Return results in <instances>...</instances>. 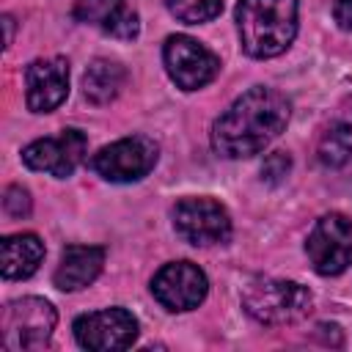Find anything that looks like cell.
I'll return each instance as SVG.
<instances>
[{
    "label": "cell",
    "mask_w": 352,
    "mask_h": 352,
    "mask_svg": "<svg viewBox=\"0 0 352 352\" xmlns=\"http://www.w3.org/2000/svg\"><path fill=\"white\" fill-rule=\"evenodd\" d=\"M124 82H126V69L118 60L96 58L82 74V94L94 104H107L121 94Z\"/></svg>",
    "instance_id": "obj_16"
},
{
    "label": "cell",
    "mask_w": 352,
    "mask_h": 352,
    "mask_svg": "<svg viewBox=\"0 0 352 352\" xmlns=\"http://www.w3.org/2000/svg\"><path fill=\"white\" fill-rule=\"evenodd\" d=\"M292 104L275 91L256 85L212 124V148L226 160H242L264 151L289 124Z\"/></svg>",
    "instance_id": "obj_1"
},
{
    "label": "cell",
    "mask_w": 352,
    "mask_h": 352,
    "mask_svg": "<svg viewBox=\"0 0 352 352\" xmlns=\"http://www.w3.org/2000/svg\"><path fill=\"white\" fill-rule=\"evenodd\" d=\"M333 16L341 30L352 33V0H333Z\"/></svg>",
    "instance_id": "obj_21"
},
{
    "label": "cell",
    "mask_w": 352,
    "mask_h": 352,
    "mask_svg": "<svg viewBox=\"0 0 352 352\" xmlns=\"http://www.w3.org/2000/svg\"><path fill=\"white\" fill-rule=\"evenodd\" d=\"M74 338L82 349L91 352L126 349L138 338V319L126 308H104V311L82 314L74 322Z\"/></svg>",
    "instance_id": "obj_9"
},
{
    "label": "cell",
    "mask_w": 352,
    "mask_h": 352,
    "mask_svg": "<svg viewBox=\"0 0 352 352\" xmlns=\"http://www.w3.org/2000/svg\"><path fill=\"white\" fill-rule=\"evenodd\" d=\"M300 0H239L236 33L250 58H275L289 50L297 36Z\"/></svg>",
    "instance_id": "obj_2"
},
{
    "label": "cell",
    "mask_w": 352,
    "mask_h": 352,
    "mask_svg": "<svg viewBox=\"0 0 352 352\" xmlns=\"http://www.w3.org/2000/svg\"><path fill=\"white\" fill-rule=\"evenodd\" d=\"M305 253L319 275H341L352 264V220L341 212L319 217L308 234Z\"/></svg>",
    "instance_id": "obj_6"
},
{
    "label": "cell",
    "mask_w": 352,
    "mask_h": 352,
    "mask_svg": "<svg viewBox=\"0 0 352 352\" xmlns=\"http://www.w3.org/2000/svg\"><path fill=\"white\" fill-rule=\"evenodd\" d=\"M44 258V242L36 234H11L0 242V261L6 280L30 278Z\"/></svg>",
    "instance_id": "obj_15"
},
{
    "label": "cell",
    "mask_w": 352,
    "mask_h": 352,
    "mask_svg": "<svg viewBox=\"0 0 352 352\" xmlns=\"http://www.w3.org/2000/svg\"><path fill=\"white\" fill-rule=\"evenodd\" d=\"M289 168H292L289 154L275 151V154H270V157L264 160V165H261V179H264V182H270V184H278V182L289 173Z\"/></svg>",
    "instance_id": "obj_20"
},
{
    "label": "cell",
    "mask_w": 352,
    "mask_h": 352,
    "mask_svg": "<svg viewBox=\"0 0 352 352\" xmlns=\"http://www.w3.org/2000/svg\"><path fill=\"white\" fill-rule=\"evenodd\" d=\"M162 60H165V72L168 77L182 88V91H198L204 85H209L217 72H220V60L214 52H209L201 41L190 38V36H170L162 47Z\"/></svg>",
    "instance_id": "obj_8"
},
{
    "label": "cell",
    "mask_w": 352,
    "mask_h": 352,
    "mask_svg": "<svg viewBox=\"0 0 352 352\" xmlns=\"http://www.w3.org/2000/svg\"><path fill=\"white\" fill-rule=\"evenodd\" d=\"M58 314L50 300L44 297H19L3 308L0 330H3V349L22 352V349H44L52 338Z\"/></svg>",
    "instance_id": "obj_4"
},
{
    "label": "cell",
    "mask_w": 352,
    "mask_h": 352,
    "mask_svg": "<svg viewBox=\"0 0 352 352\" xmlns=\"http://www.w3.org/2000/svg\"><path fill=\"white\" fill-rule=\"evenodd\" d=\"M74 16L80 22H91V25L102 28L107 36L124 38V41H129L140 33V19L126 6V0H77Z\"/></svg>",
    "instance_id": "obj_13"
},
{
    "label": "cell",
    "mask_w": 352,
    "mask_h": 352,
    "mask_svg": "<svg viewBox=\"0 0 352 352\" xmlns=\"http://www.w3.org/2000/svg\"><path fill=\"white\" fill-rule=\"evenodd\" d=\"M173 228L190 245H223L231 236V217L214 198H184L173 206Z\"/></svg>",
    "instance_id": "obj_7"
},
{
    "label": "cell",
    "mask_w": 352,
    "mask_h": 352,
    "mask_svg": "<svg viewBox=\"0 0 352 352\" xmlns=\"http://www.w3.org/2000/svg\"><path fill=\"white\" fill-rule=\"evenodd\" d=\"M352 160V124L341 121L333 124L322 140H319V162L327 168H341L344 162Z\"/></svg>",
    "instance_id": "obj_17"
},
{
    "label": "cell",
    "mask_w": 352,
    "mask_h": 352,
    "mask_svg": "<svg viewBox=\"0 0 352 352\" xmlns=\"http://www.w3.org/2000/svg\"><path fill=\"white\" fill-rule=\"evenodd\" d=\"M88 140L80 129H63L55 138H38L22 148V162L30 170L50 173L55 179H66L85 160Z\"/></svg>",
    "instance_id": "obj_11"
},
{
    "label": "cell",
    "mask_w": 352,
    "mask_h": 352,
    "mask_svg": "<svg viewBox=\"0 0 352 352\" xmlns=\"http://www.w3.org/2000/svg\"><path fill=\"white\" fill-rule=\"evenodd\" d=\"M69 96V63L38 58L25 69V99L33 113H52Z\"/></svg>",
    "instance_id": "obj_12"
},
{
    "label": "cell",
    "mask_w": 352,
    "mask_h": 352,
    "mask_svg": "<svg viewBox=\"0 0 352 352\" xmlns=\"http://www.w3.org/2000/svg\"><path fill=\"white\" fill-rule=\"evenodd\" d=\"M157 157H160V146L151 138L132 135V138H121L99 148L91 157V168L104 182L129 184V182H140L143 176H148L151 168L157 165Z\"/></svg>",
    "instance_id": "obj_5"
},
{
    "label": "cell",
    "mask_w": 352,
    "mask_h": 352,
    "mask_svg": "<svg viewBox=\"0 0 352 352\" xmlns=\"http://www.w3.org/2000/svg\"><path fill=\"white\" fill-rule=\"evenodd\" d=\"M168 11L187 25H201L223 11V0H165Z\"/></svg>",
    "instance_id": "obj_18"
},
{
    "label": "cell",
    "mask_w": 352,
    "mask_h": 352,
    "mask_svg": "<svg viewBox=\"0 0 352 352\" xmlns=\"http://www.w3.org/2000/svg\"><path fill=\"white\" fill-rule=\"evenodd\" d=\"M104 264V248L96 245H69L60 253V264L52 275L60 292H80L96 280Z\"/></svg>",
    "instance_id": "obj_14"
},
{
    "label": "cell",
    "mask_w": 352,
    "mask_h": 352,
    "mask_svg": "<svg viewBox=\"0 0 352 352\" xmlns=\"http://www.w3.org/2000/svg\"><path fill=\"white\" fill-rule=\"evenodd\" d=\"M209 280L192 261H170L151 278L154 300L168 311H192L204 302Z\"/></svg>",
    "instance_id": "obj_10"
},
{
    "label": "cell",
    "mask_w": 352,
    "mask_h": 352,
    "mask_svg": "<svg viewBox=\"0 0 352 352\" xmlns=\"http://www.w3.org/2000/svg\"><path fill=\"white\" fill-rule=\"evenodd\" d=\"M3 209L8 217H28L30 214V192L19 184H11L3 195Z\"/></svg>",
    "instance_id": "obj_19"
},
{
    "label": "cell",
    "mask_w": 352,
    "mask_h": 352,
    "mask_svg": "<svg viewBox=\"0 0 352 352\" xmlns=\"http://www.w3.org/2000/svg\"><path fill=\"white\" fill-rule=\"evenodd\" d=\"M242 308L261 324H294L314 308V294L294 280L256 278L242 292Z\"/></svg>",
    "instance_id": "obj_3"
},
{
    "label": "cell",
    "mask_w": 352,
    "mask_h": 352,
    "mask_svg": "<svg viewBox=\"0 0 352 352\" xmlns=\"http://www.w3.org/2000/svg\"><path fill=\"white\" fill-rule=\"evenodd\" d=\"M3 25H6V47H8L11 38H14V19L11 16H3Z\"/></svg>",
    "instance_id": "obj_22"
}]
</instances>
